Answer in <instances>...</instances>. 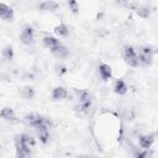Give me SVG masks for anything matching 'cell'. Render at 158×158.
Segmentation results:
<instances>
[{"mask_svg":"<svg viewBox=\"0 0 158 158\" xmlns=\"http://www.w3.org/2000/svg\"><path fill=\"white\" fill-rule=\"evenodd\" d=\"M68 4H69V7H70V10H72L73 12H78L79 6H78L77 0H69V1H68Z\"/></svg>","mask_w":158,"mask_h":158,"instance_id":"44dd1931","label":"cell"},{"mask_svg":"<svg viewBox=\"0 0 158 158\" xmlns=\"http://www.w3.org/2000/svg\"><path fill=\"white\" fill-rule=\"evenodd\" d=\"M2 57L7 60H11L12 57H14V52H12V47L11 46H7L2 49Z\"/></svg>","mask_w":158,"mask_h":158,"instance_id":"ac0fdd59","label":"cell"},{"mask_svg":"<svg viewBox=\"0 0 158 158\" xmlns=\"http://www.w3.org/2000/svg\"><path fill=\"white\" fill-rule=\"evenodd\" d=\"M0 16L2 20H6V21H11L14 19V11L10 6L5 5L4 2L0 4Z\"/></svg>","mask_w":158,"mask_h":158,"instance_id":"3957f363","label":"cell"},{"mask_svg":"<svg viewBox=\"0 0 158 158\" xmlns=\"http://www.w3.org/2000/svg\"><path fill=\"white\" fill-rule=\"evenodd\" d=\"M99 73H100V77L104 79V80H109L111 78V68L110 65L107 64H100L99 67Z\"/></svg>","mask_w":158,"mask_h":158,"instance_id":"52a82bcc","label":"cell"},{"mask_svg":"<svg viewBox=\"0 0 158 158\" xmlns=\"http://www.w3.org/2000/svg\"><path fill=\"white\" fill-rule=\"evenodd\" d=\"M77 98H78V101L79 102H84V101L91 100L90 99V94L86 90H79V91H77Z\"/></svg>","mask_w":158,"mask_h":158,"instance_id":"9a60e30c","label":"cell"},{"mask_svg":"<svg viewBox=\"0 0 158 158\" xmlns=\"http://www.w3.org/2000/svg\"><path fill=\"white\" fill-rule=\"evenodd\" d=\"M36 133L40 138V141L42 143H47L48 139H49V132H48V128H47V123H42L40 126L36 127Z\"/></svg>","mask_w":158,"mask_h":158,"instance_id":"7a4b0ae2","label":"cell"},{"mask_svg":"<svg viewBox=\"0 0 158 158\" xmlns=\"http://www.w3.org/2000/svg\"><path fill=\"white\" fill-rule=\"evenodd\" d=\"M23 121H25V123L27 126H31V127H35V128L37 126L42 125V123H49L51 122L49 120H44L42 116H40L37 114H28V115H26Z\"/></svg>","mask_w":158,"mask_h":158,"instance_id":"6da1fadb","label":"cell"},{"mask_svg":"<svg viewBox=\"0 0 158 158\" xmlns=\"http://www.w3.org/2000/svg\"><path fill=\"white\" fill-rule=\"evenodd\" d=\"M43 43H44V46H46L47 48L52 49V48H54L56 46L59 44V41H58L57 38L52 37V36H44V37H43Z\"/></svg>","mask_w":158,"mask_h":158,"instance_id":"30bf717a","label":"cell"},{"mask_svg":"<svg viewBox=\"0 0 158 158\" xmlns=\"http://www.w3.org/2000/svg\"><path fill=\"white\" fill-rule=\"evenodd\" d=\"M1 117L2 118H5V120H15V114H14V111L11 110V109H9V107H4L2 110H1Z\"/></svg>","mask_w":158,"mask_h":158,"instance_id":"e0dca14e","label":"cell"},{"mask_svg":"<svg viewBox=\"0 0 158 158\" xmlns=\"http://www.w3.org/2000/svg\"><path fill=\"white\" fill-rule=\"evenodd\" d=\"M135 156L138 157V158H141V157H147V152H136Z\"/></svg>","mask_w":158,"mask_h":158,"instance_id":"7402d4cb","label":"cell"},{"mask_svg":"<svg viewBox=\"0 0 158 158\" xmlns=\"http://www.w3.org/2000/svg\"><path fill=\"white\" fill-rule=\"evenodd\" d=\"M20 40H21V42L25 43V44L32 43V41H33V30H32L31 27H26V28L21 32Z\"/></svg>","mask_w":158,"mask_h":158,"instance_id":"277c9868","label":"cell"},{"mask_svg":"<svg viewBox=\"0 0 158 158\" xmlns=\"http://www.w3.org/2000/svg\"><path fill=\"white\" fill-rule=\"evenodd\" d=\"M67 95H68L67 90H65L64 88H62V86L54 88V89H53V93H52V98H53L54 100H62V99L67 98Z\"/></svg>","mask_w":158,"mask_h":158,"instance_id":"ba28073f","label":"cell"},{"mask_svg":"<svg viewBox=\"0 0 158 158\" xmlns=\"http://www.w3.org/2000/svg\"><path fill=\"white\" fill-rule=\"evenodd\" d=\"M21 94H22V96H23L25 99H31L35 93H33V89H32L31 86H25V88L21 90Z\"/></svg>","mask_w":158,"mask_h":158,"instance_id":"ffe728a7","label":"cell"},{"mask_svg":"<svg viewBox=\"0 0 158 158\" xmlns=\"http://www.w3.org/2000/svg\"><path fill=\"white\" fill-rule=\"evenodd\" d=\"M114 89H115V93L118 94V95H123L126 91H127V85L123 80L118 79L115 81V85H114Z\"/></svg>","mask_w":158,"mask_h":158,"instance_id":"9c48e42d","label":"cell"},{"mask_svg":"<svg viewBox=\"0 0 158 158\" xmlns=\"http://www.w3.org/2000/svg\"><path fill=\"white\" fill-rule=\"evenodd\" d=\"M54 32L58 35V36H68V33H69V28H68V26L65 25V23H59L58 26H56L54 27Z\"/></svg>","mask_w":158,"mask_h":158,"instance_id":"5bb4252c","label":"cell"},{"mask_svg":"<svg viewBox=\"0 0 158 158\" xmlns=\"http://www.w3.org/2000/svg\"><path fill=\"white\" fill-rule=\"evenodd\" d=\"M136 10H137V14L141 17H148L149 16V12H151L148 6H138Z\"/></svg>","mask_w":158,"mask_h":158,"instance_id":"d6986e66","label":"cell"},{"mask_svg":"<svg viewBox=\"0 0 158 158\" xmlns=\"http://www.w3.org/2000/svg\"><path fill=\"white\" fill-rule=\"evenodd\" d=\"M58 6L59 5L53 0H46V1L40 4V9L43 10V11H54V10L58 9Z\"/></svg>","mask_w":158,"mask_h":158,"instance_id":"5b68a950","label":"cell"},{"mask_svg":"<svg viewBox=\"0 0 158 158\" xmlns=\"http://www.w3.org/2000/svg\"><path fill=\"white\" fill-rule=\"evenodd\" d=\"M138 58H139V64H143V65H149V64H151V62H152V53L139 52Z\"/></svg>","mask_w":158,"mask_h":158,"instance_id":"8fae6325","label":"cell"},{"mask_svg":"<svg viewBox=\"0 0 158 158\" xmlns=\"http://www.w3.org/2000/svg\"><path fill=\"white\" fill-rule=\"evenodd\" d=\"M52 51V53L54 54V56H57V57H64V56H67V53H68V51H67V48L63 46V44H58V46H56L54 48H52L51 49Z\"/></svg>","mask_w":158,"mask_h":158,"instance_id":"7c38bea8","label":"cell"},{"mask_svg":"<svg viewBox=\"0 0 158 158\" xmlns=\"http://www.w3.org/2000/svg\"><path fill=\"white\" fill-rule=\"evenodd\" d=\"M136 56H137V53L133 49V47H131V46H126L125 47V49H123V58H125V60L130 59V58H133Z\"/></svg>","mask_w":158,"mask_h":158,"instance_id":"2e32d148","label":"cell"},{"mask_svg":"<svg viewBox=\"0 0 158 158\" xmlns=\"http://www.w3.org/2000/svg\"><path fill=\"white\" fill-rule=\"evenodd\" d=\"M17 137L22 141V143H25V144H26V146H28L30 148H32V147L35 146V138H33V137H31L30 135L22 133V135H19Z\"/></svg>","mask_w":158,"mask_h":158,"instance_id":"4fadbf2b","label":"cell"},{"mask_svg":"<svg viewBox=\"0 0 158 158\" xmlns=\"http://www.w3.org/2000/svg\"><path fill=\"white\" fill-rule=\"evenodd\" d=\"M153 142H154L153 136H141L139 139H138V143H139L141 148H143V149L151 148V146L153 144Z\"/></svg>","mask_w":158,"mask_h":158,"instance_id":"8992f818","label":"cell"}]
</instances>
